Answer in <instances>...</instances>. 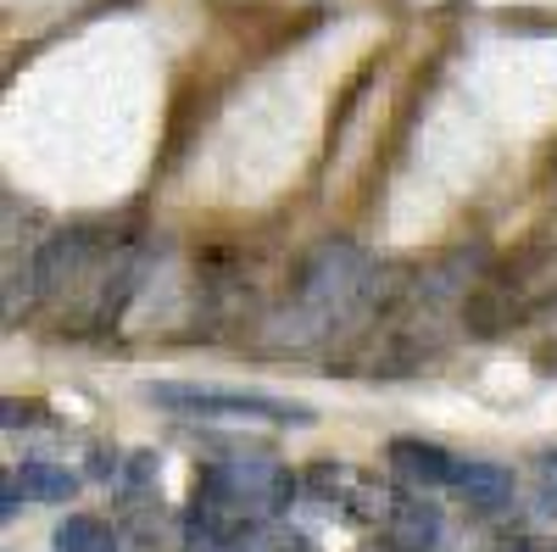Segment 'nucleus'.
I'll return each instance as SVG.
<instances>
[{"instance_id": "f257e3e1", "label": "nucleus", "mask_w": 557, "mask_h": 552, "mask_svg": "<svg viewBox=\"0 0 557 552\" xmlns=\"http://www.w3.org/2000/svg\"><path fill=\"white\" fill-rule=\"evenodd\" d=\"M134 285H139V252L117 241L112 229H89V223L62 229L34 257L39 302L78 307L84 324H112L123 302L134 296Z\"/></svg>"}, {"instance_id": "f03ea898", "label": "nucleus", "mask_w": 557, "mask_h": 552, "mask_svg": "<svg viewBox=\"0 0 557 552\" xmlns=\"http://www.w3.org/2000/svg\"><path fill=\"white\" fill-rule=\"evenodd\" d=\"M368 285H374V262L351 241H323L296 273V291L285 302V330H296V341H323L368 307Z\"/></svg>"}, {"instance_id": "7ed1b4c3", "label": "nucleus", "mask_w": 557, "mask_h": 552, "mask_svg": "<svg viewBox=\"0 0 557 552\" xmlns=\"http://www.w3.org/2000/svg\"><path fill=\"white\" fill-rule=\"evenodd\" d=\"M552 302H557V246H524L519 257L480 273V285L462 302V324L480 341H496L507 330L530 324Z\"/></svg>"}, {"instance_id": "20e7f679", "label": "nucleus", "mask_w": 557, "mask_h": 552, "mask_svg": "<svg viewBox=\"0 0 557 552\" xmlns=\"http://www.w3.org/2000/svg\"><path fill=\"white\" fill-rule=\"evenodd\" d=\"M301 475H290L268 452H235L218 457L196 475V508L228 525H273L296 502Z\"/></svg>"}, {"instance_id": "39448f33", "label": "nucleus", "mask_w": 557, "mask_h": 552, "mask_svg": "<svg viewBox=\"0 0 557 552\" xmlns=\"http://www.w3.org/2000/svg\"><path fill=\"white\" fill-rule=\"evenodd\" d=\"M151 402L184 419H228V425H312V407L278 402L262 391H207V385H151Z\"/></svg>"}, {"instance_id": "423d86ee", "label": "nucleus", "mask_w": 557, "mask_h": 552, "mask_svg": "<svg viewBox=\"0 0 557 552\" xmlns=\"http://www.w3.org/2000/svg\"><path fill=\"white\" fill-rule=\"evenodd\" d=\"M385 469H391V480L401 486V491H441V486H451V475H457V457L446 452V446H435V441H418V436H396L391 446H385Z\"/></svg>"}, {"instance_id": "0eeeda50", "label": "nucleus", "mask_w": 557, "mask_h": 552, "mask_svg": "<svg viewBox=\"0 0 557 552\" xmlns=\"http://www.w3.org/2000/svg\"><path fill=\"white\" fill-rule=\"evenodd\" d=\"M446 541V519L424 491H401L385 519V547L391 552H435Z\"/></svg>"}, {"instance_id": "6e6552de", "label": "nucleus", "mask_w": 557, "mask_h": 552, "mask_svg": "<svg viewBox=\"0 0 557 552\" xmlns=\"http://www.w3.org/2000/svg\"><path fill=\"white\" fill-rule=\"evenodd\" d=\"M451 491H457L462 502H469L474 514H502L507 502H513L519 480H513V469L485 464V457H469V464H457V475H451Z\"/></svg>"}, {"instance_id": "1a4fd4ad", "label": "nucleus", "mask_w": 557, "mask_h": 552, "mask_svg": "<svg viewBox=\"0 0 557 552\" xmlns=\"http://www.w3.org/2000/svg\"><path fill=\"white\" fill-rule=\"evenodd\" d=\"M7 486L23 496V502H73L78 496V475L62 469V464H17L7 475Z\"/></svg>"}, {"instance_id": "9d476101", "label": "nucleus", "mask_w": 557, "mask_h": 552, "mask_svg": "<svg viewBox=\"0 0 557 552\" xmlns=\"http://www.w3.org/2000/svg\"><path fill=\"white\" fill-rule=\"evenodd\" d=\"M246 530H251V525H228V519H212V514L190 508L178 552H246Z\"/></svg>"}, {"instance_id": "9b49d317", "label": "nucleus", "mask_w": 557, "mask_h": 552, "mask_svg": "<svg viewBox=\"0 0 557 552\" xmlns=\"http://www.w3.org/2000/svg\"><path fill=\"white\" fill-rule=\"evenodd\" d=\"M51 547L57 552H123L117 530L96 514H67L57 530H51Z\"/></svg>"}, {"instance_id": "f8f14e48", "label": "nucleus", "mask_w": 557, "mask_h": 552, "mask_svg": "<svg viewBox=\"0 0 557 552\" xmlns=\"http://www.w3.org/2000/svg\"><path fill=\"white\" fill-rule=\"evenodd\" d=\"M157 491V452H134L128 469H123V496H151Z\"/></svg>"}, {"instance_id": "ddd939ff", "label": "nucleus", "mask_w": 557, "mask_h": 552, "mask_svg": "<svg viewBox=\"0 0 557 552\" xmlns=\"http://www.w3.org/2000/svg\"><path fill=\"white\" fill-rule=\"evenodd\" d=\"M541 368H546V375H557V346H546V352H541Z\"/></svg>"}, {"instance_id": "4468645a", "label": "nucleus", "mask_w": 557, "mask_h": 552, "mask_svg": "<svg viewBox=\"0 0 557 552\" xmlns=\"http://www.w3.org/2000/svg\"><path fill=\"white\" fill-rule=\"evenodd\" d=\"M134 552H151V541H139V547H134Z\"/></svg>"}, {"instance_id": "2eb2a0df", "label": "nucleus", "mask_w": 557, "mask_h": 552, "mask_svg": "<svg viewBox=\"0 0 557 552\" xmlns=\"http://www.w3.org/2000/svg\"><path fill=\"white\" fill-rule=\"evenodd\" d=\"M552 552H557V541H552Z\"/></svg>"}]
</instances>
